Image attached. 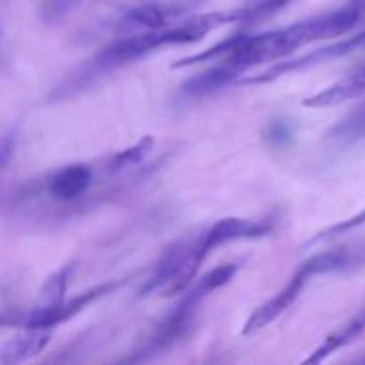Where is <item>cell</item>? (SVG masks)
I'll use <instances>...</instances> for the list:
<instances>
[{
    "instance_id": "cell-1",
    "label": "cell",
    "mask_w": 365,
    "mask_h": 365,
    "mask_svg": "<svg viewBox=\"0 0 365 365\" xmlns=\"http://www.w3.org/2000/svg\"><path fill=\"white\" fill-rule=\"evenodd\" d=\"M364 18V13L349 0L348 6L319 16L307 18L296 21L289 27L277 29V31L260 32L253 36H232L216 43L210 48L196 53V56L184 57L173 63L175 70L191 64L209 63V61L221 59V63H228L239 70H248L257 64L278 61L285 56H291L298 48L310 45L319 39L339 38L359 25Z\"/></svg>"
},
{
    "instance_id": "cell-2",
    "label": "cell",
    "mask_w": 365,
    "mask_h": 365,
    "mask_svg": "<svg viewBox=\"0 0 365 365\" xmlns=\"http://www.w3.org/2000/svg\"><path fill=\"white\" fill-rule=\"evenodd\" d=\"M250 11L248 6L237 7L230 11H216V13L195 14L185 16V20L171 21L168 27L153 29V31H141L135 34L123 36L109 45L103 46L91 61L78 68L68 81H64L59 88V95H71V91L82 89L89 82L96 81L107 71L120 68L123 64L134 63L141 57L148 56L153 50H160L164 46L189 45L205 38L214 29H220L228 24H248Z\"/></svg>"
},
{
    "instance_id": "cell-3",
    "label": "cell",
    "mask_w": 365,
    "mask_h": 365,
    "mask_svg": "<svg viewBox=\"0 0 365 365\" xmlns=\"http://www.w3.org/2000/svg\"><path fill=\"white\" fill-rule=\"evenodd\" d=\"M348 264L349 252H346V250L319 253V255L312 257V259H309L307 262H303L302 266L298 267V271L292 274V278L287 282L285 287H282L273 298L267 299L266 303L257 307V309L250 314L245 327H242L241 335L248 337V335L257 334V331H260L262 328L274 323L282 314H285L292 305H294V302L299 298V294L303 292L305 285L309 284L310 278L316 277V274L334 273V271L342 269V267L348 266Z\"/></svg>"
},
{
    "instance_id": "cell-4",
    "label": "cell",
    "mask_w": 365,
    "mask_h": 365,
    "mask_svg": "<svg viewBox=\"0 0 365 365\" xmlns=\"http://www.w3.org/2000/svg\"><path fill=\"white\" fill-rule=\"evenodd\" d=\"M207 253L202 246V235L191 239H180L173 242L160 255L152 274L139 291V296L152 292H163V296L178 294L185 291L198 274L200 266L205 262Z\"/></svg>"
},
{
    "instance_id": "cell-5",
    "label": "cell",
    "mask_w": 365,
    "mask_h": 365,
    "mask_svg": "<svg viewBox=\"0 0 365 365\" xmlns=\"http://www.w3.org/2000/svg\"><path fill=\"white\" fill-rule=\"evenodd\" d=\"M127 284V280H110L102 285L89 289V291L82 292V294L75 296L73 299H63L59 303H52V305H39L38 309L32 310L27 317L24 319V328H34V330H52L57 324H63L64 321L71 319L82 310L88 309L89 305L96 302V299L103 298L107 294H113L118 289H121Z\"/></svg>"
},
{
    "instance_id": "cell-6",
    "label": "cell",
    "mask_w": 365,
    "mask_h": 365,
    "mask_svg": "<svg viewBox=\"0 0 365 365\" xmlns=\"http://www.w3.org/2000/svg\"><path fill=\"white\" fill-rule=\"evenodd\" d=\"M273 230L269 221L242 220V217H225L216 221L209 228L202 230V245L207 255L223 245L237 241H248V239H259L267 235Z\"/></svg>"
},
{
    "instance_id": "cell-7",
    "label": "cell",
    "mask_w": 365,
    "mask_h": 365,
    "mask_svg": "<svg viewBox=\"0 0 365 365\" xmlns=\"http://www.w3.org/2000/svg\"><path fill=\"white\" fill-rule=\"evenodd\" d=\"M95 182V171L88 164H70L56 173H52L46 180V192L52 200L59 203H71L82 198L91 189Z\"/></svg>"
},
{
    "instance_id": "cell-8",
    "label": "cell",
    "mask_w": 365,
    "mask_h": 365,
    "mask_svg": "<svg viewBox=\"0 0 365 365\" xmlns=\"http://www.w3.org/2000/svg\"><path fill=\"white\" fill-rule=\"evenodd\" d=\"M180 9H175L164 4H139V6L128 7L114 27L121 31H153L170 25V21L177 20Z\"/></svg>"
},
{
    "instance_id": "cell-9",
    "label": "cell",
    "mask_w": 365,
    "mask_h": 365,
    "mask_svg": "<svg viewBox=\"0 0 365 365\" xmlns=\"http://www.w3.org/2000/svg\"><path fill=\"white\" fill-rule=\"evenodd\" d=\"M365 95V66L351 71L348 77L341 78L335 84L321 89L316 95H310L303 100V106L310 109H321V107L337 106V103L349 102L353 98Z\"/></svg>"
},
{
    "instance_id": "cell-10",
    "label": "cell",
    "mask_w": 365,
    "mask_h": 365,
    "mask_svg": "<svg viewBox=\"0 0 365 365\" xmlns=\"http://www.w3.org/2000/svg\"><path fill=\"white\" fill-rule=\"evenodd\" d=\"M50 331L52 330H34L25 328L20 335L11 339L9 342L0 349V364L13 365L27 362L43 351L50 342Z\"/></svg>"
},
{
    "instance_id": "cell-11",
    "label": "cell",
    "mask_w": 365,
    "mask_h": 365,
    "mask_svg": "<svg viewBox=\"0 0 365 365\" xmlns=\"http://www.w3.org/2000/svg\"><path fill=\"white\" fill-rule=\"evenodd\" d=\"M242 70L232 66L228 63H220L216 68H210V70L203 71V73L196 75V77L189 78L187 82L182 84V88L178 89L177 96L180 100H191V98H200V96H205L209 93L217 91L220 88L227 86L228 82L234 81Z\"/></svg>"
},
{
    "instance_id": "cell-12",
    "label": "cell",
    "mask_w": 365,
    "mask_h": 365,
    "mask_svg": "<svg viewBox=\"0 0 365 365\" xmlns=\"http://www.w3.org/2000/svg\"><path fill=\"white\" fill-rule=\"evenodd\" d=\"M364 330L365 312L353 317L351 321H348V323H344L342 327H339L337 330H334L331 334H328L327 339L323 341V344H321L316 351H312V355H310L303 364H321L323 360H327L328 356L334 355L335 351H339L341 348H346V346L351 344L353 341H356Z\"/></svg>"
},
{
    "instance_id": "cell-13",
    "label": "cell",
    "mask_w": 365,
    "mask_h": 365,
    "mask_svg": "<svg viewBox=\"0 0 365 365\" xmlns=\"http://www.w3.org/2000/svg\"><path fill=\"white\" fill-rule=\"evenodd\" d=\"M153 146V138L152 135H145V138L139 139L135 145H132L130 148H125L121 152L113 153V155L107 159V170L110 173H120V171L128 170V168L135 166L141 160H145V157L148 155L150 150Z\"/></svg>"
},
{
    "instance_id": "cell-14",
    "label": "cell",
    "mask_w": 365,
    "mask_h": 365,
    "mask_svg": "<svg viewBox=\"0 0 365 365\" xmlns=\"http://www.w3.org/2000/svg\"><path fill=\"white\" fill-rule=\"evenodd\" d=\"M330 138L341 143H351L365 138V107H360L346 120L339 121L330 130Z\"/></svg>"
},
{
    "instance_id": "cell-15",
    "label": "cell",
    "mask_w": 365,
    "mask_h": 365,
    "mask_svg": "<svg viewBox=\"0 0 365 365\" xmlns=\"http://www.w3.org/2000/svg\"><path fill=\"white\" fill-rule=\"evenodd\" d=\"M82 2L84 0H43L39 4V20L46 25L59 24Z\"/></svg>"
},
{
    "instance_id": "cell-16",
    "label": "cell",
    "mask_w": 365,
    "mask_h": 365,
    "mask_svg": "<svg viewBox=\"0 0 365 365\" xmlns=\"http://www.w3.org/2000/svg\"><path fill=\"white\" fill-rule=\"evenodd\" d=\"M364 225H365V209L362 210V212H359V214H355L353 217H349V220L341 221V223L334 225V227H330V228H324V230L319 232V234L312 235V239H309V241H307L305 248H312V246L321 245V242H324V241L341 237V235L348 234V232L355 230V228L364 227Z\"/></svg>"
},
{
    "instance_id": "cell-17",
    "label": "cell",
    "mask_w": 365,
    "mask_h": 365,
    "mask_svg": "<svg viewBox=\"0 0 365 365\" xmlns=\"http://www.w3.org/2000/svg\"><path fill=\"white\" fill-rule=\"evenodd\" d=\"M70 271L71 267L66 266L46 280L45 287L41 291V305H52V303L63 302L68 278H70Z\"/></svg>"
},
{
    "instance_id": "cell-18",
    "label": "cell",
    "mask_w": 365,
    "mask_h": 365,
    "mask_svg": "<svg viewBox=\"0 0 365 365\" xmlns=\"http://www.w3.org/2000/svg\"><path fill=\"white\" fill-rule=\"evenodd\" d=\"M291 138V128L285 121H274V123L269 125V139L273 143L280 141L285 143V139Z\"/></svg>"
},
{
    "instance_id": "cell-19",
    "label": "cell",
    "mask_w": 365,
    "mask_h": 365,
    "mask_svg": "<svg viewBox=\"0 0 365 365\" xmlns=\"http://www.w3.org/2000/svg\"><path fill=\"white\" fill-rule=\"evenodd\" d=\"M351 2L355 4V6L359 7L360 11H362V13H364V16H365V0H351Z\"/></svg>"
},
{
    "instance_id": "cell-20",
    "label": "cell",
    "mask_w": 365,
    "mask_h": 365,
    "mask_svg": "<svg viewBox=\"0 0 365 365\" xmlns=\"http://www.w3.org/2000/svg\"><path fill=\"white\" fill-rule=\"evenodd\" d=\"M360 43H362V48H365V31L360 32Z\"/></svg>"
},
{
    "instance_id": "cell-21",
    "label": "cell",
    "mask_w": 365,
    "mask_h": 365,
    "mask_svg": "<svg viewBox=\"0 0 365 365\" xmlns=\"http://www.w3.org/2000/svg\"><path fill=\"white\" fill-rule=\"evenodd\" d=\"M364 255H365V252H364Z\"/></svg>"
}]
</instances>
